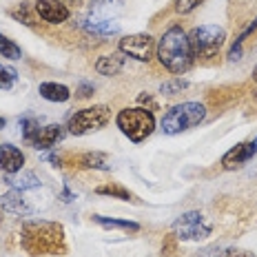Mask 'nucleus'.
<instances>
[{
	"mask_svg": "<svg viewBox=\"0 0 257 257\" xmlns=\"http://www.w3.org/2000/svg\"><path fill=\"white\" fill-rule=\"evenodd\" d=\"M20 246L29 257L67 255L64 226L51 219H27L20 228Z\"/></svg>",
	"mask_w": 257,
	"mask_h": 257,
	"instance_id": "nucleus-1",
	"label": "nucleus"
},
{
	"mask_svg": "<svg viewBox=\"0 0 257 257\" xmlns=\"http://www.w3.org/2000/svg\"><path fill=\"white\" fill-rule=\"evenodd\" d=\"M155 58L173 76H184L186 71H191L195 58H193L189 34L182 29V25H171L160 36L158 47H155Z\"/></svg>",
	"mask_w": 257,
	"mask_h": 257,
	"instance_id": "nucleus-2",
	"label": "nucleus"
},
{
	"mask_svg": "<svg viewBox=\"0 0 257 257\" xmlns=\"http://www.w3.org/2000/svg\"><path fill=\"white\" fill-rule=\"evenodd\" d=\"M189 40H191L193 58L197 62L211 64L219 56V49L226 42V31L219 25H200L189 31Z\"/></svg>",
	"mask_w": 257,
	"mask_h": 257,
	"instance_id": "nucleus-3",
	"label": "nucleus"
},
{
	"mask_svg": "<svg viewBox=\"0 0 257 257\" xmlns=\"http://www.w3.org/2000/svg\"><path fill=\"white\" fill-rule=\"evenodd\" d=\"M206 120V106L202 102H182L171 106L160 120V128L167 136H178L182 131L202 124Z\"/></svg>",
	"mask_w": 257,
	"mask_h": 257,
	"instance_id": "nucleus-4",
	"label": "nucleus"
},
{
	"mask_svg": "<svg viewBox=\"0 0 257 257\" xmlns=\"http://www.w3.org/2000/svg\"><path fill=\"white\" fill-rule=\"evenodd\" d=\"M115 124L131 142L140 144L155 131V115L144 106H126L117 111Z\"/></svg>",
	"mask_w": 257,
	"mask_h": 257,
	"instance_id": "nucleus-5",
	"label": "nucleus"
},
{
	"mask_svg": "<svg viewBox=\"0 0 257 257\" xmlns=\"http://www.w3.org/2000/svg\"><path fill=\"white\" fill-rule=\"evenodd\" d=\"M111 120V106L109 104H93L87 109L76 111L67 122V131L71 136H89L100 128H104Z\"/></svg>",
	"mask_w": 257,
	"mask_h": 257,
	"instance_id": "nucleus-6",
	"label": "nucleus"
},
{
	"mask_svg": "<svg viewBox=\"0 0 257 257\" xmlns=\"http://www.w3.org/2000/svg\"><path fill=\"white\" fill-rule=\"evenodd\" d=\"M171 233L180 242H204L213 235V222L200 211H186L173 222Z\"/></svg>",
	"mask_w": 257,
	"mask_h": 257,
	"instance_id": "nucleus-7",
	"label": "nucleus"
},
{
	"mask_svg": "<svg viewBox=\"0 0 257 257\" xmlns=\"http://www.w3.org/2000/svg\"><path fill=\"white\" fill-rule=\"evenodd\" d=\"M155 47H158V40L151 34H128L117 40V51L138 62H151Z\"/></svg>",
	"mask_w": 257,
	"mask_h": 257,
	"instance_id": "nucleus-8",
	"label": "nucleus"
},
{
	"mask_svg": "<svg viewBox=\"0 0 257 257\" xmlns=\"http://www.w3.org/2000/svg\"><path fill=\"white\" fill-rule=\"evenodd\" d=\"M255 155H257V138L255 140H248V142H239V144H235L231 151H226L222 155V169L224 171L242 169Z\"/></svg>",
	"mask_w": 257,
	"mask_h": 257,
	"instance_id": "nucleus-9",
	"label": "nucleus"
},
{
	"mask_svg": "<svg viewBox=\"0 0 257 257\" xmlns=\"http://www.w3.org/2000/svg\"><path fill=\"white\" fill-rule=\"evenodd\" d=\"M34 12L47 25H62L71 18V9L60 0H36Z\"/></svg>",
	"mask_w": 257,
	"mask_h": 257,
	"instance_id": "nucleus-10",
	"label": "nucleus"
},
{
	"mask_svg": "<svg viewBox=\"0 0 257 257\" xmlns=\"http://www.w3.org/2000/svg\"><path fill=\"white\" fill-rule=\"evenodd\" d=\"M0 208L7 213H14V215H23V217L34 215V211H36L29 204V200L25 197V191H18V189H12L5 193V195H0Z\"/></svg>",
	"mask_w": 257,
	"mask_h": 257,
	"instance_id": "nucleus-11",
	"label": "nucleus"
},
{
	"mask_svg": "<svg viewBox=\"0 0 257 257\" xmlns=\"http://www.w3.org/2000/svg\"><path fill=\"white\" fill-rule=\"evenodd\" d=\"M25 167V153L14 144H3L0 147V171L5 175H14Z\"/></svg>",
	"mask_w": 257,
	"mask_h": 257,
	"instance_id": "nucleus-12",
	"label": "nucleus"
},
{
	"mask_svg": "<svg viewBox=\"0 0 257 257\" xmlns=\"http://www.w3.org/2000/svg\"><path fill=\"white\" fill-rule=\"evenodd\" d=\"M64 126L60 124H47V126H40L38 136H36V140L31 147L38 149V151H49V149H53L58 142L64 138Z\"/></svg>",
	"mask_w": 257,
	"mask_h": 257,
	"instance_id": "nucleus-13",
	"label": "nucleus"
},
{
	"mask_svg": "<svg viewBox=\"0 0 257 257\" xmlns=\"http://www.w3.org/2000/svg\"><path fill=\"white\" fill-rule=\"evenodd\" d=\"M82 27L89 31V34L102 36V38L120 34V25H117L115 20H109V18H95V16H91V18L82 20Z\"/></svg>",
	"mask_w": 257,
	"mask_h": 257,
	"instance_id": "nucleus-14",
	"label": "nucleus"
},
{
	"mask_svg": "<svg viewBox=\"0 0 257 257\" xmlns=\"http://www.w3.org/2000/svg\"><path fill=\"white\" fill-rule=\"evenodd\" d=\"M93 69L100 73V76H106V78H113L117 73L124 69V58H122V53H109V56H100L98 60H95Z\"/></svg>",
	"mask_w": 257,
	"mask_h": 257,
	"instance_id": "nucleus-15",
	"label": "nucleus"
},
{
	"mask_svg": "<svg viewBox=\"0 0 257 257\" xmlns=\"http://www.w3.org/2000/svg\"><path fill=\"white\" fill-rule=\"evenodd\" d=\"M38 93L40 98L49 100V102H67V100H71V89L62 82H40Z\"/></svg>",
	"mask_w": 257,
	"mask_h": 257,
	"instance_id": "nucleus-16",
	"label": "nucleus"
},
{
	"mask_svg": "<svg viewBox=\"0 0 257 257\" xmlns=\"http://www.w3.org/2000/svg\"><path fill=\"white\" fill-rule=\"evenodd\" d=\"M76 162H78V167H82V169H93V171H109L111 169L109 155L102 151L80 153V155H76Z\"/></svg>",
	"mask_w": 257,
	"mask_h": 257,
	"instance_id": "nucleus-17",
	"label": "nucleus"
},
{
	"mask_svg": "<svg viewBox=\"0 0 257 257\" xmlns=\"http://www.w3.org/2000/svg\"><path fill=\"white\" fill-rule=\"evenodd\" d=\"M98 195H109L113 197V200H122V202H131V204H140V200H138L136 193H131L126 189V186L122 184H115V182H109V184H100L98 189H95Z\"/></svg>",
	"mask_w": 257,
	"mask_h": 257,
	"instance_id": "nucleus-18",
	"label": "nucleus"
},
{
	"mask_svg": "<svg viewBox=\"0 0 257 257\" xmlns=\"http://www.w3.org/2000/svg\"><path fill=\"white\" fill-rule=\"evenodd\" d=\"M93 222L102 228H117V231H126V233H138L140 231V224L133 222V219H120V217H106V215H100L95 213L93 215Z\"/></svg>",
	"mask_w": 257,
	"mask_h": 257,
	"instance_id": "nucleus-19",
	"label": "nucleus"
},
{
	"mask_svg": "<svg viewBox=\"0 0 257 257\" xmlns=\"http://www.w3.org/2000/svg\"><path fill=\"white\" fill-rule=\"evenodd\" d=\"M7 184L12 189H18V191H29V189H38L40 186V178L31 171H23V173H14V175H7Z\"/></svg>",
	"mask_w": 257,
	"mask_h": 257,
	"instance_id": "nucleus-20",
	"label": "nucleus"
},
{
	"mask_svg": "<svg viewBox=\"0 0 257 257\" xmlns=\"http://www.w3.org/2000/svg\"><path fill=\"white\" fill-rule=\"evenodd\" d=\"M0 56L7 58V60H20V58H23V49H20L12 38L0 34Z\"/></svg>",
	"mask_w": 257,
	"mask_h": 257,
	"instance_id": "nucleus-21",
	"label": "nucleus"
},
{
	"mask_svg": "<svg viewBox=\"0 0 257 257\" xmlns=\"http://www.w3.org/2000/svg\"><path fill=\"white\" fill-rule=\"evenodd\" d=\"M186 87H189V80H184L182 76H175V78H171V80H167V82L160 84V93L162 95H178Z\"/></svg>",
	"mask_w": 257,
	"mask_h": 257,
	"instance_id": "nucleus-22",
	"label": "nucleus"
},
{
	"mask_svg": "<svg viewBox=\"0 0 257 257\" xmlns=\"http://www.w3.org/2000/svg\"><path fill=\"white\" fill-rule=\"evenodd\" d=\"M18 82V71L12 64H0V91H9Z\"/></svg>",
	"mask_w": 257,
	"mask_h": 257,
	"instance_id": "nucleus-23",
	"label": "nucleus"
},
{
	"mask_svg": "<svg viewBox=\"0 0 257 257\" xmlns=\"http://www.w3.org/2000/svg\"><path fill=\"white\" fill-rule=\"evenodd\" d=\"M20 126H23V138H25V142H27V144H34L36 136H38V131H40L38 120H36V117H23V120H20Z\"/></svg>",
	"mask_w": 257,
	"mask_h": 257,
	"instance_id": "nucleus-24",
	"label": "nucleus"
},
{
	"mask_svg": "<svg viewBox=\"0 0 257 257\" xmlns=\"http://www.w3.org/2000/svg\"><path fill=\"white\" fill-rule=\"evenodd\" d=\"M9 16H12L14 20H18V23H25V25H34V18H31V7L27 3L18 5V7H14L12 12H9Z\"/></svg>",
	"mask_w": 257,
	"mask_h": 257,
	"instance_id": "nucleus-25",
	"label": "nucleus"
},
{
	"mask_svg": "<svg viewBox=\"0 0 257 257\" xmlns=\"http://www.w3.org/2000/svg\"><path fill=\"white\" fill-rule=\"evenodd\" d=\"M204 0H173V12L180 14V16H189L195 12Z\"/></svg>",
	"mask_w": 257,
	"mask_h": 257,
	"instance_id": "nucleus-26",
	"label": "nucleus"
},
{
	"mask_svg": "<svg viewBox=\"0 0 257 257\" xmlns=\"http://www.w3.org/2000/svg\"><path fill=\"white\" fill-rule=\"evenodd\" d=\"M178 242H180V239L175 237L173 233H169L167 237H164V242H162V255L175 257V253H178Z\"/></svg>",
	"mask_w": 257,
	"mask_h": 257,
	"instance_id": "nucleus-27",
	"label": "nucleus"
},
{
	"mask_svg": "<svg viewBox=\"0 0 257 257\" xmlns=\"http://www.w3.org/2000/svg\"><path fill=\"white\" fill-rule=\"evenodd\" d=\"M138 102H140V106H144V109H149V111H158V102H155L149 93H140V95H138Z\"/></svg>",
	"mask_w": 257,
	"mask_h": 257,
	"instance_id": "nucleus-28",
	"label": "nucleus"
},
{
	"mask_svg": "<svg viewBox=\"0 0 257 257\" xmlns=\"http://www.w3.org/2000/svg\"><path fill=\"white\" fill-rule=\"evenodd\" d=\"M93 91H95V87L91 82H80V87L76 91V98H91Z\"/></svg>",
	"mask_w": 257,
	"mask_h": 257,
	"instance_id": "nucleus-29",
	"label": "nucleus"
},
{
	"mask_svg": "<svg viewBox=\"0 0 257 257\" xmlns=\"http://www.w3.org/2000/svg\"><path fill=\"white\" fill-rule=\"evenodd\" d=\"M222 257H257V255L250 253V250H246V248H228Z\"/></svg>",
	"mask_w": 257,
	"mask_h": 257,
	"instance_id": "nucleus-30",
	"label": "nucleus"
},
{
	"mask_svg": "<svg viewBox=\"0 0 257 257\" xmlns=\"http://www.w3.org/2000/svg\"><path fill=\"white\" fill-rule=\"evenodd\" d=\"M62 197H64V202H71V200H73L71 191H69V189H67V186H64V191H62Z\"/></svg>",
	"mask_w": 257,
	"mask_h": 257,
	"instance_id": "nucleus-31",
	"label": "nucleus"
},
{
	"mask_svg": "<svg viewBox=\"0 0 257 257\" xmlns=\"http://www.w3.org/2000/svg\"><path fill=\"white\" fill-rule=\"evenodd\" d=\"M60 3H64V5H76V3H80V0H60Z\"/></svg>",
	"mask_w": 257,
	"mask_h": 257,
	"instance_id": "nucleus-32",
	"label": "nucleus"
},
{
	"mask_svg": "<svg viewBox=\"0 0 257 257\" xmlns=\"http://www.w3.org/2000/svg\"><path fill=\"white\" fill-rule=\"evenodd\" d=\"M5 124H7V120H5V117H0V128H5Z\"/></svg>",
	"mask_w": 257,
	"mask_h": 257,
	"instance_id": "nucleus-33",
	"label": "nucleus"
},
{
	"mask_svg": "<svg viewBox=\"0 0 257 257\" xmlns=\"http://www.w3.org/2000/svg\"><path fill=\"white\" fill-rule=\"evenodd\" d=\"M253 80H255V84H257V67L253 69Z\"/></svg>",
	"mask_w": 257,
	"mask_h": 257,
	"instance_id": "nucleus-34",
	"label": "nucleus"
},
{
	"mask_svg": "<svg viewBox=\"0 0 257 257\" xmlns=\"http://www.w3.org/2000/svg\"><path fill=\"white\" fill-rule=\"evenodd\" d=\"M0 222H3V213H0Z\"/></svg>",
	"mask_w": 257,
	"mask_h": 257,
	"instance_id": "nucleus-35",
	"label": "nucleus"
}]
</instances>
